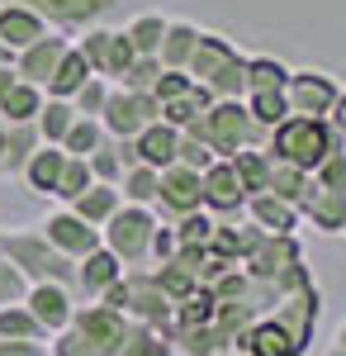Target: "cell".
<instances>
[{"label":"cell","instance_id":"8d00e7d4","mask_svg":"<svg viewBox=\"0 0 346 356\" xmlns=\"http://www.w3.org/2000/svg\"><path fill=\"white\" fill-rule=\"evenodd\" d=\"M247 114L261 124V129H275L280 119H290V105H285V90H247L242 95Z\"/></svg>","mask_w":346,"mask_h":356},{"label":"cell","instance_id":"6da1fadb","mask_svg":"<svg viewBox=\"0 0 346 356\" xmlns=\"http://www.w3.org/2000/svg\"><path fill=\"white\" fill-rule=\"evenodd\" d=\"M186 72L213 100H242L247 95V53H238V43L223 33L199 29V43H195V57H190Z\"/></svg>","mask_w":346,"mask_h":356},{"label":"cell","instance_id":"484cf974","mask_svg":"<svg viewBox=\"0 0 346 356\" xmlns=\"http://www.w3.org/2000/svg\"><path fill=\"white\" fill-rule=\"evenodd\" d=\"M90 76H95V72L85 67V57H81V53H76V43H72V48L62 53V62H57V72L48 76L43 95H53V100H72V95H76L81 86L90 81Z\"/></svg>","mask_w":346,"mask_h":356},{"label":"cell","instance_id":"5bb4252c","mask_svg":"<svg viewBox=\"0 0 346 356\" xmlns=\"http://www.w3.org/2000/svg\"><path fill=\"white\" fill-rule=\"evenodd\" d=\"M72 48V38L67 33H57V29H48L38 43H28L24 53H15V76L19 81H28V86H48V76L57 72V62H62V53Z\"/></svg>","mask_w":346,"mask_h":356},{"label":"cell","instance_id":"816d5d0a","mask_svg":"<svg viewBox=\"0 0 346 356\" xmlns=\"http://www.w3.org/2000/svg\"><path fill=\"white\" fill-rule=\"evenodd\" d=\"M190 86H195V81H190V72H166V67H161V76L152 81V90H147V95H152L157 105H166V100H181Z\"/></svg>","mask_w":346,"mask_h":356},{"label":"cell","instance_id":"6f0895ef","mask_svg":"<svg viewBox=\"0 0 346 356\" xmlns=\"http://www.w3.org/2000/svg\"><path fill=\"white\" fill-rule=\"evenodd\" d=\"M100 304H109V309H119V314H124V304H129V285H124V275H119L105 295H100ZM124 318H129V314H124Z\"/></svg>","mask_w":346,"mask_h":356},{"label":"cell","instance_id":"ee69618b","mask_svg":"<svg viewBox=\"0 0 346 356\" xmlns=\"http://www.w3.org/2000/svg\"><path fill=\"white\" fill-rule=\"evenodd\" d=\"M213 223H218V219H213L209 209H195V214H181L171 228H176V243H181V247H209Z\"/></svg>","mask_w":346,"mask_h":356},{"label":"cell","instance_id":"94428289","mask_svg":"<svg viewBox=\"0 0 346 356\" xmlns=\"http://www.w3.org/2000/svg\"><path fill=\"white\" fill-rule=\"evenodd\" d=\"M337 347L346 352V318H342V328H337Z\"/></svg>","mask_w":346,"mask_h":356},{"label":"cell","instance_id":"cb8c5ba5","mask_svg":"<svg viewBox=\"0 0 346 356\" xmlns=\"http://www.w3.org/2000/svg\"><path fill=\"white\" fill-rule=\"evenodd\" d=\"M133 147H138V162L142 166H152V171H161V166H171L176 162V147H181V129H171V124H147L142 134L133 138Z\"/></svg>","mask_w":346,"mask_h":356},{"label":"cell","instance_id":"91938a15","mask_svg":"<svg viewBox=\"0 0 346 356\" xmlns=\"http://www.w3.org/2000/svg\"><path fill=\"white\" fill-rule=\"evenodd\" d=\"M15 81H19V76H15V62H0V95H5Z\"/></svg>","mask_w":346,"mask_h":356},{"label":"cell","instance_id":"680465c9","mask_svg":"<svg viewBox=\"0 0 346 356\" xmlns=\"http://www.w3.org/2000/svg\"><path fill=\"white\" fill-rule=\"evenodd\" d=\"M327 124H332V129H337V138L346 143V90L337 95V105H332V114H327Z\"/></svg>","mask_w":346,"mask_h":356},{"label":"cell","instance_id":"74e56055","mask_svg":"<svg viewBox=\"0 0 346 356\" xmlns=\"http://www.w3.org/2000/svg\"><path fill=\"white\" fill-rule=\"evenodd\" d=\"M109 43H114V29H100V24L81 29V38H76V53L85 57V67H90L95 76H105V67H109Z\"/></svg>","mask_w":346,"mask_h":356},{"label":"cell","instance_id":"d4e9b609","mask_svg":"<svg viewBox=\"0 0 346 356\" xmlns=\"http://www.w3.org/2000/svg\"><path fill=\"white\" fill-rule=\"evenodd\" d=\"M119 204H124L119 186H105V181H95V186H90L85 195H76L67 209H72V214H81V219L90 223V228H105V223L114 219V209H119Z\"/></svg>","mask_w":346,"mask_h":356},{"label":"cell","instance_id":"d590c367","mask_svg":"<svg viewBox=\"0 0 346 356\" xmlns=\"http://www.w3.org/2000/svg\"><path fill=\"white\" fill-rule=\"evenodd\" d=\"M114 356H176V352H171V342L157 328H142V323L129 318V332H124V342H119Z\"/></svg>","mask_w":346,"mask_h":356},{"label":"cell","instance_id":"30bf717a","mask_svg":"<svg viewBox=\"0 0 346 356\" xmlns=\"http://www.w3.org/2000/svg\"><path fill=\"white\" fill-rule=\"evenodd\" d=\"M76 290L72 285H53V280H38V285H28L24 290V309L38 318V328L48 332H62L67 323H72V314H76Z\"/></svg>","mask_w":346,"mask_h":356},{"label":"cell","instance_id":"6125c7cd","mask_svg":"<svg viewBox=\"0 0 346 356\" xmlns=\"http://www.w3.org/2000/svg\"><path fill=\"white\" fill-rule=\"evenodd\" d=\"M0 157H5V119H0Z\"/></svg>","mask_w":346,"mask_h":356},{"label":"cell","instance_id":"836d02e7","mask_svg":"<svg viewBox=\"0 0 346 356\" xmlns=\"http://www.w3.org/2000/svg\"><path fill=\"white\" fill-rule=\"evenodd\" d=\"M308 186H313V171H299V166L290 162H270V195H280V200H290L294 209H299V200L308 195Z\"/></svg>","mask_w":346,"mask_h":356},{"label":"cell","instance_id":"7402d4cb","mask_svg":"<svg viewBox=\"0 0 346 356\" xmlns=\"http://www.w3.org/2000/svg\"><path fill=\"white\" fill-rule=\"evenodd\" d=\"M238 347H242L247 356H304V347H299V342H294V337L280 328L270 314H266V318H256L252 328L242 332Z\"/></svg>","mask_w":346,"mask_h":356},{"label":"cell","instance_id":"11a10c76","mask_svg":"<svg viewBox=\"0 0 346 356\" xmlns=\"http://www.w3.org/2000/svg\"><path fill=\"white\" fill-rule=\"evenodd\" d=\"M261 238H266V228H256L252 219H238V261H247L261 247Z\"/></svg>","mask_w":346,"mask_h":356},{"label":"cell","instance_id":"277c9868","mask_svg":"<svg viewBox=\"0 0 346 356\" xmlns=\"http://www.w3.org/2000/svg\"><path fill=\"white\" fill-rule=\"evenodd\" d=\"M337 147H342L337 129H332L327 119H308V114L280 119L266 138L270 162H290V166H299V171H313V166H318L327 152H337Z\"/></svg>","mask_w":346,"mask_h":356},{"label":"cell","instance_id":"4dcf8cb0","mask_svg":"<svg viewBox=\"0 0 346 356\" xmlns=\"http://www.w3.org/2000/svg\"><path fill=\"white\" fill-rule=\"evenodd\" d=\"M209 105H213L209 90H204V86H190L181 100H166V105H161V124H171V129H190Z\"/></svg>","mask_w":346,"mask_h":356},{"label":"cell","instance_id":"1f68e13d","mask_svg":"<svg viewBox=\"0 0 346 356\" xmlns=\"http://www.w3.org/2000/svg\"><path fill=\"white\" fill-rule=\"evenodd\" d=\"M0 337L5 342H48V332L38 328V318L24 309V300L0 309Z\"/></svg>","mask_w":346,"mask_h":356},{"label":"cell","instance_id":"2e32d148","mask_svg":"<svg viewBox=\"0 0 346 356\" xmlns=\"http://www.w3.org/2000/svg\"><path fill=\"white\" fill-rule=\"evenodd\" d=\"M299 261H304V247H299V238H294V233H285V238L266 233V238H261V247L242 261V271L256 275V280H270V275H285L290 266H299Z\"/></svg>","mask_w":346,"mask_h":356},{"label":"cell","instance_id":"9c48e42d","mask_svg":"<svg viewBox=\"0 0 346 356\" xmlns=\"http://www.w3.org/2000/svg\"><path fill=\"white\" fill-rule=\"evenodd\" d=\"M337 95H342V86L337 76H327V72H290V81H285V105L290 114H308V119H327L332 105H337Z\"/></svg>","mask_w":346,"mask_h":356},{"label":"cell","instance_id":"7bdbcfd3","mask_svg":"<svg viewBox=\"0 0 346 356\" xmlns=\"http://www.w3.org/2000/svg\"><path fill=\"white\" fill-rule=\"evenodd\" d=\"M95 186V176H90V162L85 157H67V166H62V181H57L53 200H62V204H72L76 195H85Z\"/></svg>","mask_w":346,"mask_h":356},{"label":"cell","instance_id":"be15d7a7","mask_svg":"<svg viewBox=\"0 0 346 356\" xmlns=\"http://www.w3.org/2000/svg\"><path fill=\"white\" fill-rule=\"evenodd\" d=\"M327 356H346V352H342V347H332V352H327Z\"/></svg>","mask_w":346,"mask_h":356},{"label":"cell","instance_id":"e575fe53","mask_svg":"<svg viewBox=\"0 0 346 356\" xmlns=\"http://www.w3.org/2000/svg\"><path fill=\"white\" fill-rule=\"evenodd\" d=\"M152 275H157L161 295H166V300H171V304L190 300V295L199 290V280H195V271H190V266H181L176 257H171V261H161V266H152Z\"/></svg>","mask_w":346,"mask_h":356},{"label":"cell","instance_id":"f5cc1de1","mask_svg":"<svg viewBox=\"0 0 346 356\" xmlns=\"http://www.w3.org/2000/svg\"><path fill=\"white\" fill-rule=\"evenodd\" d=\"M176 252H181V243H176V228H171V223H157V233H152V252H147V266L171 261Z\"/></svg>","mask_w":346,"mask_h":356},{"label":"cell","instance_id":"c3c4849f","mask_svg":"<svg viewBox=\"0 0 346 356\" xmlns=\"http://www.w3.org/2000/svg\"><path fill=\"white\" fill-rule=\"evenodd\" d=\"M48 356H105V352H100L95 342H85V337H81V332L67 323L62 332H53V342H48Z\"/></svg>","mask_w":346,"mask_h":356},{"label":"cell","instance_id":"9f6ffc18","mask_svg":"<svg viewBox=\"0 0 346 356\" xmlns=\"http://www.w3.org/2000/svg\"><path fill=\"white\" fill-rule=\"evenodd\" d=\"M0 356H48V342H5L0 337Z\"/></svg>","mask_w":346,"mask_h":356},{"label":"cell","instance_id":"d6986e66","mask_svg":"<svg viewBox=\"0 0 346 356\" xmlns=\"http://www.w3.org/2000/svg\"><path fill=\"white\" fill-rule=\"evenodd\" d=\"M242 219H252L256 228H266V233H275V238H285V233H294L299 228V209H294L290 200H280V195H247V204H242Z\"/></svg>","mask_w":346,"mask_h":356},{"label":"cell","instance_id":"ac0fdd59","mask_svg":"<svg viewBox=\"0 0 346 356\" xmlns=\"http://www.w3.org/2000/svg\"><path fill=\"white\" fill-rule=\"evenodd\" d=\"M124 271H129V266H124V261L100 243L95 252H85V257L76 261V300H100V295H105Z\"/></svg>","mask_w":346,"mask_h":356},{"label":"cell","instance_id":"8992f818","mask_svg":"<svg viewBox=\"0 0 346 356\" xmlns=\"http://www.w3.org/2000/svg\"><path fill=\"white\" fill-rule=\"evenodd\" d=\"M161 119V105L147 90H124V86H109V100L100 110V129L109 138H138L147 124Z\"/></svg>","mask_w":346,"mask_h":356},{"label":"cell","instance_id":"f907efd6","mask_svg":"<svg viewBox=\"0 0 346 356\" xmlns=\"http://www.w3.org/2000/svg\"><path fill=\"white\" fill-rule=\"evenodd\" d=\"M176 162L181 166H190V171H209L218 157L209 152V143H199V138H190V134H181V147H176Z\"/></svg>","mask_w":346,"mask_h":356},{"label":"cell","instance_id":"83f0119b","mask_svg":"<svg viewBox=\"0 0 346 356\" xmlns=\"http://www.w3.org/2000/svg\"><path fill=\"white\" fill-rule=\"evenodd\" d=\"M43 90L38 86H28V81H15L5 95H0V119L5 124H33L38 119V110H43Z\"/></svg>","mask_w":346,"mask_h":356},{"label":"cell","instance_id":"7a4b0ae2","mask_svg":"<svg viewBox=\"0 0 346 356\" xmlns=\"http://www.w3.org/2000/svg\"><path fill=\"white\" fill-rule=\"evenodd\" d=\"M0 257L24 275L28 285L53 280V285H72V290H76V261L62 257V252L43 238V228H10V233H0Z\"/></svg>","mask_w":346,"mask_h":356},{"label":"cell","instance_id":"d6a6232c","mask_svg":"<svg viewBox=\"0 0 346 356\" xmlns=\"http://www.w3.org/2000/svg\"><path fill=\"white\" fill-rule=\"evenodd\" d=\"M157 186H161V171L152 166H129L124 176H119V195H124V204H147L152 209V200H157Z\"/></svg>","mask_w":346,"mask_h":356},{"label":"cell","instance_id":"5b68a950","mask_svg":"<svg viewBox=\"0 0 346 356\" xmlns=\"http://www.w3.org/2000/svg\"><path fill=\"white\" fill-rule=\"evenodd\" d=\"M157 214L147 204H119L114 219L100 228V243L124 261V266H147V252H152V233H157Z\"/></svg>","mask_w":346,"mask_h":356},{"label":"cell","instance_id":"603a6c76","mask_svg":"<svg viewBox=\"0 0 346 356\" xmlns=\"http://www.w3.org/2000/svg\"><path fill=\"white\" fill-rule=\"evenodd\" d=\"M195 43H199V24H190V19H166L157 62L166 67V72H186L190 57H195Z\"/></svg>","mask_w":346,"mask_h":356},{"label":"cell","instance_id":"4fadbf2b","mask_svg":"<svg viewBox=\"0 0 346 356\" xmlns=\"http://www.w3.org/2000/svg\"><path fill=\"white\" fill-rule=\"evenodd\" d=\"M28 10L43 15V24L57 33H81V29L100 24L119 0H24Z\"/></svg>","mask_w":346,"mask_h":356},{"label":"cell","instance_id":"7c38bea8","mask_svg":"<svg viewBox=\"0 0 346 356\" xmlns=\"http://www.w3.org/2000/svg\"><path fill=\"white\" fill-rule=\"evenodd\" d=\"M199 186H204V209H209L213 219H223V223H238L242 219L247 191L238 186V176H233V162H228V157H218L209 171H199Z\"/></svg>","mask_w":346,"mask_h":356},{"label":"cell","instance_id":"52a82bcc","mask_svg":"<svg viewBox=\"0 0 346 356\" xmlns=\"http://www.w3.org/2000/svg\"><path fill=\"white\" fill-rule=\"evenodd\" d=\"M124 285H129V304H124V314H129L133 323H142V328H157V332L171 328L176 304L161 295V285H157V275H152V266H129V271H124Z\"/></svg>","mask_w":346,"mask_h":356},{"label":"cell","instance_id":"7dc6e473","mask_svg":"<svg viewBox=\"0 0 346 356\" xmlns=\"http://www.w3.org/2000/svg\"><path fill=\"white\" fill-rule=\"evenodd\" d=\"M313 186H322V191H346V143L313 166Z\"/></svg>","mask_w":346,"mask_h":356},{"label":"cell","instance_id":"b9f144b4","mask_svg":"<svg viewBox=\"0 0 346 356\" xmlns=\"http://www.w3.org/2000/svg\"><path fill=\"white\" fill-rule=\"evenodd\" d=\"M213 314H218V295H213L209 285H199L190 300H181L176 304V314H171V323H213Z\"/></svg>","mask_w":346,"mask_h":356},{"label":"cell","instance_id":"9a60e30c","mask_svg":"<svg viewBox=\"0 0 346 356\" xmlns=\"http://www.w3.org/2000/svg\"><path fill=\"white\" fill-rule=\"evenodd\" d=\"M43 238H48L62 257L81 261L85 252L100 247V228H90V223L81 219V214H72V209H57V214H48V223H43Z\"/></svg>","mask_w":346,"mask_h":356},{"label":"cell","instance_id":"03108f58","mask_svg":"<svg viewBox=\"0 0 346 356\" xmlns=\"http://www.w3.org/2000/svg\"><path fill=\"white\" fill-rule=\"evenodd\" d=\"M342 233H346V228H342Z\"/></svg>","mask_w":346,"mask_h":356},{"label":"cell","instance_id":"f1b7e54d","mask_svg":"<svg viewBox=\"0 0 346 356\" xmlns=\"http://www.w3.org/2000/svg\"><path fill=\"white\" fill-rule=\"evenodd\" d=\"M43 147V138L33 124H5V157H0V171H10V176H19L24 162Z\"/></svg>","mask_w":346,"mask_h":356},{"label":"cell","instance_id":"bcb514c9","mask_svg":"<svg viewBox=\"0 0 346 356\" xmlns=\"http://www.w3.org/2000/svg\"><path fill=\"white\" fill-rule=\"evenodd\" d=\"M105 100H109V81H105V76H90V81H85L76 95H72V110L85 114V119H100Z\"/></svg>","mask_w":346,"mask_h":356},{"label":"cell","instance_id":"ba28073f","mask_svg":"<svg viewBox=\"0 0 346 356\" xmlns=\"http://www.w3.org/2000/svg\"><path fill=\"white\" fill-rule=\"evenodd\" d=\"M195 209H204L199 171H190V166H181V162L161 166V186H157V200H152V214H157L161 223H176L181 214H195Z\"/></svg>","mask_w":346,"mask_h":356},{"label":"cell","instance_id":"ffe728a7","mask_svg":"<svg viewBox=\"0 0 346 356\" xmlns=\"http://www.w3.org/2000/svg\"><path fill=\"white\" fill-rule=\"evenodd\" d=\"M299 219H308L318 233H342L346 228V191L308 186V195L299 200Z\"/></svg>","mask_w":346,"mask_h":356},{"label":"cell","instance_id":"681fc988","mask_svg":"<svg viewBox=\"0 0 346 356\" xmlns=\"http://www.w3.org/2000/svg\"><path fill=\"white\" fill-rule=\"evenodd\" d=\"M157 76H161V62H157V57H133V62H129V72H124L114 86H124V90H152Z\"/></svg>","mask_w":346,"mask_h":356},{"label":"cell","instance_id":"ab89813d","mask_svg":"<svg viewBox=\"0 0 346 356\" xmlns=\"http://www.w3.org/2000/svg\"><path fill=\"white\" fill-rule=\"evenodd\" d=\"M290 67L280 57H247V90H285Z\"/></svg>","mask_w":346,"mask_h":356},{"label":"cell","instance_id":"e7e4bbea","mask_svg":"<svg viewBox=\"0 0 346 356\" xmlns=\"http://www.w3.org/2000/svg\"><path fill=\"white\" fill-rule=\"evenodd\" d=\"M228 356H247V352H242V347H233V352H228Z\"/></svg>","mask_w":346,"mask_h":356},{"label":"cell","instance_id":"f6af8a7d","mask_svg":"<svg viewBox=\"0 0 346 356\" xmlns=\"http://www.w3.org/2000/svg\"><path fill=\"white\" fill-rule=\"evenodd\" d=\"M85 162H90V176H95V181H105V186H119V176H124V162H119V152H114V138H109V134H105V143H100V147H95Z\"/></svg>","mask_w":346,"mask_h":356},{"label":"cell","instance_id":"db71d44e","mask_svg":"<svg viewBox=\"0 0 346 356\" xmlns=\"http://www.w3.org/2000/svg\"><path fill=\"white\" fill-rule=\"evenodd\" d=\"M24 290H28V280L0 257V309H5V304H19V300H24Z\"/></svg>","mask_w":346,"mask_h":356},{"label":"cell","instance_id":"f35d334b","mask_svg":"<svg viewBox=\"0 0 346 356\" xmlns=\"http://www.w3.org/2000/svg\"><path fill=\"white\" fill-rule=\"evenodd\" d=\"M161 33H166V19H161V15H152V10H147V15H138L133 24L124 29V38L133 43V53H138V57H157Z\"/></svg>","mask_w":346,"mask_h":356},{"label":"cell","instance_id":"f546056e","mask_svg":"<svg viewBox=\"0 0 346 356\" xmlns=\"http://www.w3.org/2000/svg\"><path fill=\"white\" fill-rule=\"evenodd\" d=\"M76 124V110H72V100H43V110H38V119H33V129H38V138L43 143H53V147H62V138H67V129Z\"/></svg>","mask_w":346,"mask_h":356},{"label":"cell","instance_id":"4316f807","mask_svg":"<svg viewBox=\"0 0 346 356\" xmlns=\"http://www.w3.org/2000/svg\"><path fill=\"white\" fill-rule=\"evenodd\" d=\"M228 162H233V176H238V186L247 195H261L270 186V152L266 147H242Z\"/></svg>","mask_w":346,"mask_h":356},{"label":"cell","instance_id":"e0dca14e","mask_svg":"<svg viewBox=\"0 0 346 356\" xmlns=\"http://www.w3.org/2000/svg\"><path fill=\"white\" fill-rule=\"evenodd\" d=\"M48 33V24H43V15L38 10H28L24 0H5L0 5V43H5V53H24L28 43H38Z\"/></svg>","mask_w":346,"mask_h":356},{"label":"cell","instance_id":"3957f363","mask_svg":"<svg viewBox=\"0 0 346 356\" xmlns=\"http://www.w3.org/2000/svg\"><path fill=\"white\" fill-rule=\"evenodd\" d=\"M181 134L209 143L213 157H233V152H242V147H266L270 129H261V124L247 114L242 100H213L209 110L199 114L190 129H181Z\"/></svg>","mask_w":346,"mask_h":356},{"label":"cell","instance_id":"44dd1931","mask_svg":"<svg viewBox=\"0 0 346 356\" xmlns=\"http://www.w3.org/2000/svg\"><path fill=\"white\" fill-rule=\"evenodd\" d=\"M62 166H67V152L62 147H53V143H43L33 157L24 162V171H19V181H24L28 195H38V200H53L57 181H62Z\"/></svg>","mask_w":346,"mask_h":356},{"label":"cell","instance_id":"8fae6325","mask_svg":"<svg viewBox=\"0 0 346 356\" xmlns=\"http://www.w3.org/2000/svg\"><path fill=\"white\" fill-rule=\"evenodd\" d=\"M72 328H76L85 342H95L105 356H114L119 342H124V332H129V318H124L119 309L100 304V300H85V304H76V314H72Z\"/></svg>","mask_w":346,"mask_h":356},{"label":"cell","instance_id":"60d3db41","mask_svg":"<svg viewBox=\"0 0 346 356\" xmlns=\"http://www.w3.org/2000/svg\"><path fill=\"white\" fill-rule=\"evenodd\" d=\"M100 143H105L100 119H85V114H76V124L67 129V138H62V152H67V157H90Z\"/></svg>","mask_w":346,"mask_h":356}]
</instances>
